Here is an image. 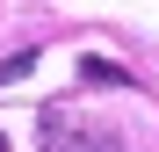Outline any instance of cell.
<instances>
[{"mask_svg": "<svg viewBox=\"0 0 159 152\" xmlns=\"http://www.w3.org/2000/svg\"><path fill=\"white\" fill-rule=\"evenodd\" d=\"M0 152H7V138H0Z\"/></svg>", "mask_w": 159, "mask_h": 152, "instance_id": "obj_2", "label": "cell"}, {"mask_svg": "<svg viewBox=\"0 0 159 152\" xmlns=\"http://www.w3.org/2000/svg\"><path fill=\"white\" fill-rule=\"evenodd\" d=\"M29 65H36V51H15V58H0V87H7V80H22Z\"/></svg>", "mask_w": 159, "mask_h": 152, "instance_id": "obj_1", "label": "cell"}]
</instances>
